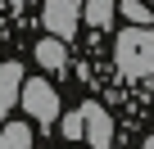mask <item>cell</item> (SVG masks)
Returning <instances> with one entry per match:
<instances>
[{
  "label": "cell",
  "instance_id": "1",
  "mask_svg": "<svg viewBox=\"0 0 154 149\" xmlns=\"http://www.w3.org/2000/svg\"><path fill=\"white\" fill-rule=\"evenodd\" d=\"M113 68L127 82L154 77V27H127L113 41Z\"/></svg>",
  "mask_w": 154,
  "mask_h": 149
},
{
  "label": "cell",
  "instance_id": "2",
  "mask_svg": "<svg viewBox=\"0 0 154 149\" xmlns=\"http://www.w3.org/2000/svg\"><path fill=\"white\" fill-rule=\"evenodd\" d=\"M18 104H23V113H27L32 122H41V127H54V122H59V91H54L45 77H32V82H23V91H18Z\"/></svg>",
  "mask_w": 154,
  "mask_h": 149
},
{
  "label": "cell",
  "instance_id": "3",
  "mask_svg": "<svg viewBox=\"0 0 154 149\" xmlns=\"http://www.w3.org/2000/svg\"><path fill=\"white\" fill-rule=\"evenodd\" d=\"M77 122H82V140L91 149H113V118L104 104H95V100L77 104Z\"/></svg>",
  "mask_w": 154,
  "mask_h": 149
},
{
  "label": "cell",
  "instance_id": "4",
  "mask_svg": "<svg viewBox=\"0 0 154 149\" xmlns=\"http://www.w3.org/2000/svg\"><path fill=\"white\" fill-rule=\"evenodd\" d=\"M41 23H45V32L59 36V41L77 36V23H82V0H45Z\"/></svg>",
  "mask_w": 154,
  "mask_h": 149
},
{
  "label": "cell",
  "instance_id": "5",
  "mask_svg": "<svg viewBox=\"0 0 154 149\" xmlns=\"http://www.w3.org/2000/svg\"><path fill=\"white\" fill-rule=\"evenodd\" d=\"M23 91V63H0V127L9 122V109L18 104Z\"/></svg>",
  "mask_w": 154,
  "mask_h": 149
},
{
  "label": "cell",
  "instance_id": "6",
  "mask_svg": "<svg viewBox=\"0 0 154 149\" xmlns=\"http://www.w3.org/2000/svg\"><path fill=\"white\" fill-rule=\"evenodd\" d=\"M36 63L45 68V72H68V41H59V36H45V41H36Z\"/></svg>",
  "mask_w": 154,
  "mask_h": 149
},
{
  "label": "cell",
  "instance_id": "7",
  "mask_svg": "<svg viewBox=\"0 0 154 149\" xmlns=\"http://www.w3.org/2000/svg\"><path fill=\"white\" fill-rule=\"evenodd\" d=\"M113 9H118V0H82V18H86L95 32H104V27L113 23Z\"/></svg>",
  "mask_w": 154,
  "mask_h": 149
},
{
  "label": "cell",
  "instance_id": "8",
  "mask_svg": "<svg viewBox=\"0 0 154 149\" xmlns=\"http://www.w3.org/2000/svg\"><path fill=\"white\" fill-rule=\"evenodd\" d=\"M122 18H127V27H149V18H154V9L145 5V0H122Z\"/></svg>",
  "mask_w": 154,
  "mask_h": 149
},
{
  "label": "cell",
  "instance_id": "9",
  "mask_svg": "<svg viewBox=\"0 0 154 149\" xmlns=\"http://www.w3.org/2000/svg\"><path fill=\"white\" fill-rule=\"evenodd\" d=\"M0 140H5L9 149H32V127H23V122H5V127H0Z\"/></svg>",
  "mask_w": 154,
  "mask_h": 149
},
{
  "label": "cell",
  "instance_id": "10",
  "mask_svg": "<svg viewBox=\"0 0 154 149\" xmlns=\"http://www.w3.org/2000/svg\"><path fill=\"white\" fill-rule=\"evenodd\" d=\"M59 131H63V140H82V122H77V109L59 118Z\"/></svg>",
  "mask_w": 154,
  "mask_h": 149
},
{
  "label": "cell",
  "instance_id": "11",
  "mask_svg": "<svg viewBox=\"0 0 154 149\" xmlns=\"http://www.w3.org/2000/svg\"><path fill=\"white\" fill-rule=\"evenodd\" d=\"M145 149H154V136H149V140H145Z\"/></svg>",
  "mask_w": 154,
  "mask_h": 149
},
{
  "label": "cell",
  "instance_id": "12",
  "mask_svg": "<svg viewBox=\"0 0 154 149\" xmlns=\"http://www.w3.org/2000/svg\"><path fill=\"white\" fill-rule=\"evenodd\" d=\"M0 149H9V145H5V140H0Z\"/></svg>",
  "mask_w": 154,
  "mask_h": 149
},
{
  "label": "cell",
  "instance_id": "13",
  "mask_svg": "<svg viewBox=\"0 0 154 149\" xmlns=\"http://www.w3.org/2000/svg\"><path fill=\"white\" fill-rule=\"evenodd\" d=\"M149 9H154V0H149Z\"/></svg>",
  "mask_w": 154,
  "mask_h": 149
}]
</instances>
